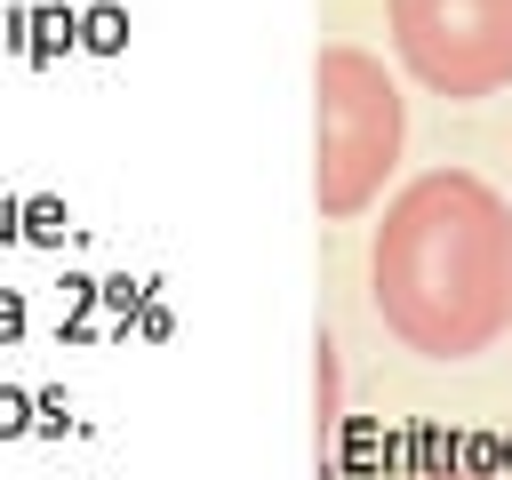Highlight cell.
Instances as JSON below:
<instances>
[{
  "mask_svg": "<svg viewBox=\"0 0 512 480\" xmlns=\"http://www.w3.org/2000/svg\"><path fill=\"white\" fill-rule=\"evenodd\" d=\"M88 40H96V48H112V40H120V16H112V8H96V16H88Z\"/></svg>",
  "mask_w": 512,
  "mask_h": 480,
  "instance_id": "obj_4",
  "label": "cell"
},
{
  "mask_svg": "<svg viewBox=\"0 0 512 480\" xmlns=\"http://www.w3.org/2000/svg\"><path fill=\"white\" fill-rule=\"evenodd\" d=\"M400 136H408V112H400L392 72L352 40L320 48L312 56V200H320V216H360L384 192Z\"/></svg>",
  "mask_w": 512,
  "mask_h": 480,
  "instance_id": "obj_2",
  "label": "cell"
},
{
  "mask_svg": "<svg viewBox=\"0 0 512 480\" xmlns=\"http://www.w3.org/2000/svg\"><path fill=\"white\" fill-rule=\"evenodd\" d=\"M440 480H488V472H440Z\"/></svg>",
  "mask_w": 512,
  "mask_h": 480,
  "instance_id": "obj_5",
  "label": "cell"
},
{
  "mask_svg": "<svg viewBox=\"0 0 512 480\" xmlns=\"http://www.w3.org/2000/svg\"><path fill=\"white\" fill-rule=\"evenodd\" d=\"M376 320L424 360H472L512 328V208L472 168H424L392 192L368 248Z\"/></svg>",
  "mask_w": 512,
  "mask_h": 480,
  "instance_id": "obj_1",
  "label": "cell"
},
{
  "mask_svg": "<svg viewBox=\"0 0 512 480\" xmlns=\"http://www.w3.org/2000/svg\"><path fill=\"white\" fill-rule=\"evenodd\" d=\"M400 64L448 96L480 104L512 80V0H384Z\"/></svg>",
  "mask_w": 512,
  "mask_h": 480,
  "instance_id": "obj_3",
  "label": "cell"
}]
</instances>
